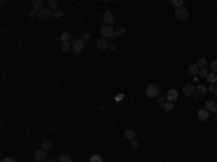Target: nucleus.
Listing matches in <instances>:
<instances>
[{"mask_svg": "<svg viewBox=\"0 0 217 162\" xmlns=\"http://www.w3.org/2000/svg\"><path fill=\"white\" fill-rule=\"evenodd\" d=\"M32 9H35V10H41V9H44V3L41 1V0H33L32 1Z\"/></svg>", "mask_w": 217, "mask_h": 162, "instance_id": "2eb2a0df", "label": "nucleus"}, {"mask_svg": "<svg viewBox=\"0 0 217 162\" xmlns=\"http://www.w3.org/2000/svg\"><path fill=\"white\" fill-rule=\"evenodd\" d=\"M198 75L200 77H207L209 75V71H207V68L204 67V68H200V71H198Z\"/></svg>", "mask_w": 217, "mask_h": 162, "instance_id": "c85d7f7f", "label": "nucleus"}, {"mask_svg": "<svg viewBox=\"0 0 217 162\" xmlns=\"http://www.w3.org/2000/svg\"><path fill=\"white\" fill-rule=\"evenodd\" d=\"M97 48H98V49H107V48H109V42H107V39L100 38V39L97 41Z\"/></svg>", "mask_w": 217, "mask_h": 162, "instance_id": "ddd939ff", "label": "nucleus"}, {"mask_svg": "<svg viewBox=\"0 0 217 162\" xmlns=\"http://www.w3.org/2000/svg\"><path fill=\"white\" fill-rule=\"evenodd\" d=\"M172 4H174V6H177V9L184 7V1H182V0H172Z\"/></svg>", "mask_w": 217, "mask_h": 162, "instance_id": "cd10ccee", "label": "nucleus"}, {"mask_svg": "<svg viewBox=\"0 0 217 162\" xmlns=\"http://www.w3.org/2000/svg\"><path fill=\"white\" fill-rule=\"evenodd\" d=\"M207 91H209V87H206V86H203V84H198V86H197V93L206 94Z\"/></svg>", "mask_w": 217, "mask_h": 162, "instance_id": "4be33fe9", "label": "nucleus"}, {"mask_svg": "<svg viewBox=\"0 0 217 162\" xmlns=\"http://www.w3.org/2000/svg\"><path fill=\"white\" fill-rule=\"evenodd\" d=\"M123 97H124V94H119V96H117V97H116V100H117V101H119V100H122V98H123Z\"/></svg>", "mask_w": 217, "mask_h": 162, "instance_id": "4c0bfd02", "label": "nucleus"}, {"mask_svg": "<svg viewBox=\"0 0 217 162\" xmlns=\"http://www.w3.org/2000/svg\"><path fill=\"white\" fill-rule=\"evenodd\" d=\"M51 148H52V142L48 140V139H44V140H42V149L47 152V151H49Z\"/></svg>", "mask_w": 217, "mask_h": 162, "instance_id": "6ab92c4d", "label": "nucleus"}, {"mask_svg": "<svg viewBox=\"0 0 217 162\" xmlns=\"http://www.w3.org/2000/svg\"><path fill=\"white\" fill-rule=\"evenodd\" d=\"M162 109H164L165 112H172V109H174V104H172V103H169V101H167V103L162 106Z\"/></svg>", "mask_w": 217, "mask_h": 162, "instance_id": "393cba45", "label": "nucleus"}, {"mask_svg": "<svg viewBox=\"0 0 217 162\" xmlns=\"http://www.w3.org/2000/svg\"><path fill=\"white\" fill-rule=\"evenodd\" d=\"M70 49H72L71 42H62V44H61V51H62V52H68Z\"/></svg>", "mask_w": 217, "mask_h": 162, "instance_id": "aec40b11", "label": "nucleus"}, {"mask_svg": "<svg viewBox=\"0 0 217 162\" xmlns=\"http://www.w3.org/2000/svg\"><path fill=\"white\" fill-rule=\"evenodd\" d=\"M206 78H207V81H209L210 84H216V81H217V74H216V72H209V75H207Z\"/></svg>", "mask_w": 217, "mask_h": 162, "instance_id": "dca6fc26", "label": "nucleus"}, {"mask_svg": "<svg viewBox=\"0 0 217 162\" xmlns=\"http://www.w3.org/2000/svg\"><path fill=\"white\" fill-rule=\"evenodd\" d=\"M44 162H54L52 159H48V161H44Z\"/></svg>", "mask_w": 217, "mask_h": 162, "instance_id": "ea45409f", "label": "nucleus"}, {"mask_svg": "<svg viewBox=\"0 0 217 162\" xmlns=\"http://www.w3.org/2000/svg\"><path fill=\"white\" fill-rule=\"evenodd\" d=\"M52 15H54V12H52L49 7H44V9H41V10L38 12V18H39L41 21H49V19L52 18Z\"/></svg>", "mask_w": 217, "mask_h": 162, "instance_id": "20e7f679", "label": "nucleus"}, {"mask_svg": "<svg viewBox=\"0 0 217 162\" xmlns=\"http://www.w3.org/2000/svg\"><path fill=\"white\" fill-rule=\"evenodd\" d=\"M59 162H72V158L68 155H61L59 156Z\"/></svg>", "mask_w": 217, "mask_h": 162, "instance_id": "bb28decb", "label": "nucleus"}, {"mask_svg": "<svg viewBox=\"0 0 217 162\" xmlns=\"http://www.w3.org/2000/svg\"><path fill=\"white\" fill-rule=\"evenodd\" d=\"M206 110L210 113H216L217 112V103L214 100H207L206 101Z\"/></svg>", "mask_w": 217, "mask_h": 162, "instance_id": "1a4fd4ad", "label": "nucleus"}, {"mask_svg": "<svg viewBox=\"0 0 217 162\" xmlns=\"http://www.w3.org/2000/svg\"><path fill=\"white\" fill-rule=\"evenodd\" d=\"M29 16H30L32 19L38 18V10H35V9H30V12H29Z\"/></svg>", "mask_w": 217, "mask_h": 162, "instance_id": "473e14b6", "label": "nucleus"}, {"mask_svg": "<svg viewBox=\"0 0 217 162\" xmlns=\"http://www.w3.org/2000/svg\"><path fill=\"white\" fill-rule=\"evenodd\" d=\"M115 22H117V19L113 16V13H112L110 10L104 12V15H103V23H104V25H107V26H112Z\"/></svg>", "mask_w": 217, "mask_h": 162, "instance_id": "39448f33", "label": "nucleus"}, {"mask_svg": "<svg viewBox=\"0 0 217 162\" xmlns=\"http://www.w3.org/2000/svg\"><path fill=\"white\" fill-rule=\"evenodd\" d=\"M90 39H91V35H90V33H84V35H83V41H84V42H88Z\"/></svg>", "mask_w": 217, "mask_h": 162, "instance_id": "72a5a7b5", "label": "nucleus"}, {"mask_svg": "<svg viewBox=\"0 0 217 162\" xmlns=\"http://www.w3.org/2000/svg\"><path fill=\"white\" fill-rule=\"evenodd\" d=\"M54 16H55V19H61V18L64 16V12H62L61 9H57V10L54 12Z\"/></svg>", "mask_w": 217, "mask_h": 162, "instance_id": "a878e982", "label": "nucleus"}, {"mask_svg": "<svg viewBox=\"0 0 217 162\" xmlns=\"http://www.w3.org/2000/svg\"><path fill=\"white\" fill-rule=\"evenodd\" d=\"M165 103H167V97H162V96H159V97H158V104H159V106H164Z\"/></svg>", "mask_w": 217, "mask_h": 162, "instance_id": "c756f323", "label": "nucleus"}, {"mask_svg": "<svg viewBox=\"0 0 217 162\" xmlns=\"http://www.w3.org/2000/svg\"><path fill=\"white\" fill-rule=\"evenodd\" d=\"M72 35H70L68 32H62L61 33V42H71Z\"/></svg>", "mask_w": 217, "mask_h": 162, "instance_id": "f3484780", "label": "nucleus"}, {"mask_svg": "<svg viewBox=\"0 0 217 162\" xmlns=\"http://www.w3.org/2000/svg\"><path fill=\"white\" fill-rule=\"evenodd\" d=\"M182 93H184L185 96H188V97H190V96H194V94L197 93V87H195L194 84H185Z\"/></svg>", "mask_w": 217, "mask_h": 162, "instance_id": "6e6552de", "label": "nucleus"}, {"mask_svg": "<svg viewBox=\"0 0 217 162\" xmlns=\"http://www.w3.org/2000/svg\"><path fill=\"white\" fill-rule=\"evenodd\" d=\"M175 18L182 23L187 22V21H188V12H187V9H185V7L177 9V10H175Z\"/></svg>", "mask_w": 217, "mask_h": 162, "instance_id": "7ed1b4c3", "label": "nucleus"}, {"mask_svg": "<svg viewBox=\"0 0 217 162\" xmlns=\"http://www.w3.org/2000/svg\"><path fill=\"white\" fill-rule=\"evenodd\" d=\"M48 7L51 9V10H52V9H55V10H57V9H58V0H49V1H48Z\"/></svg>", "mask_w": 217, "mask_h": 162, "instance_id": "5701e85b", "label": "nucleus"}, {"mask_svg": "<svg viewBox=\"0 0 217 162\" xmlns=\"http://www.w3.org/2000/svg\"><path fill=\"white\" fill-rule=\"evenodd\" d=\"M109 49H110V51H116V49H117V45L112 44V45H109Z\"/></svg>", "mask_w": 217, "mask_h": 162, "instance_id": "e433bc0d", "label": "nucleus"}, {"mask_svg": "<svg viewBox=\"0 0 217 162\" xmlns=\"http://www.w3.org/2000/svg\"><path fill=\"white\" fill-rule=\"evenodd\" d=\"M90 162H103V158H101V155H98V154H94V155H91V158H90Z\"/></svg>", "mask_w": 217, "mask_h": 162, "instance_id": "b1692460", "label": "nucleus"}, {"mask_svg": "<svg viewBox=\"0 0 217 162\" xmlns=\"http://www.w3.org/2000/svg\"><path fill=\"white\" fill-rule=\"evenodd\" d=\"M45 158H47V152H45L44 149H39V151H36V152H35V161H36V162L47 161Z\"/></svg>", "mask_w": 217, "mask_h": 162, "instance_id": "9d476101", "label": "nucleus"}, {"mask_svg": "<svg viewBox=\"0 0 217 162\" xmlns=\"http://www.w3.org/2000/svg\"><path fill=\"white\" fill-rule=\"evenodd\" d=\"M115 29H113V26H107V25H103L101 28H100V33H101V36L104 38V39H107V38H113L115 36Z\"/></svg>", "mask_w": 217, "mask_h": 162, "instance_id": "f03ea898", "label": "nucleus"}, {"mask_svg": "<svg viewBox=\"0 0 217 162\" xmlns=\"http://www.w3.org/2000/svg\"><path fill=\"white\" fill-rule=\"evenodd\" d=\"M124 139H127V140H135L136 139V132L135 130H132V129H127V130H124Z\"/></svg>", "mask_w": 217, "mask_h": 162, "instance_id": "f8f14e48", "label": "nucleus"}, {"mask_svg": "<svg viewBox=\"0 0 217 162\" xmlns=\"http://www.w3.org/2000/svg\"><path fill=\"white\" fill-rule=\"evenodd\" d=\"M1 162H16L13 158H4V159H1Z\"/></svg>", "mask_w": 217, "mask_h": 162, "instance_id": "c9c22d12", "label": "nucleus"}, {"mask_svg": "<svg viewBox=\"0 0 217 162\" xmlns=\"http://www.w3.org/2000/svg\"><path fill=\"white\" fill-rule=\"evenodd\" d=\"M84 46H86V42H84L83 39H77V41L72 44V51H74L75 54H80V52H83Z\"/></svg>", "mask_w": 217, "mask_h": 162, "instance_id": "423d86ee", "label": "nucleus"}, {"mask_svg": "<svg viewBox=\"0 0 217 162\" xmlns=\"http://www.w3.org/2000/svg\"><path fill=\"white\" fill-rule=\"evenodd\" d=\"M124 35H126V29L122 28V26H119V28L116 29V32H115V36H124Z\"/></svg>", "mask_w": 217, "mask_h": 162, "instance_id": "412c9836", "label": "nucleus"}, {"mask_svg": "<svg viewBox=\"0 0 217 162\" xmlns=\"http://www.w3.org/2000/svg\"><path fill=\"white\" fill-rule=\"evenodd\" d=\"M210 67H211V69H213V72H216L217 74V59H213V61H211Z\"/></svg>", "mask_w": 217, "mask_h": 162, "instance_id": "2f4dec72", "label": "nucleus"}, {"mask_svg": "<svg viewBox=\"0 0 217 162\" xmlns=\"http://www.w3.org/2000/svg\"><path fill=\"white\" fill-rule=\"evenodd\" d=\"M198 71H200V68H198L195 64H191V65L188 67V69H187V72H188L190 75H194V77L198 75Z\"/></svg>", "mask_w": 217, "mask_h": 162, "instance_id": "4468645a", "label": "nucleus"}, {"mask_svg": "<svg viewBox=\"0 0 217 162\" xmlns=\"http://www.w3.org/2000/svg\"><path fill=\"white\" fill-rule=\"evenodd\" d=\"M145 94L149 97V98H155V97H159L161 96V87L158 84H149L145 90Z\"/></svg>", "mask_w": 217, "mask_h": 162, "instance_id": "f257e3e1", "label": "nucleus"}, {"mask_svg": "<svg viewBox=\"0 0 217 162\" xmlns=\"http://www.w3.org/2000/svg\"><path fill=\"white\" fill-rule=\"evenodd\" d=\"M197 117H198V120H201V122H206V120L210 117V112H207L206 109H203V110H200V112L197 113Z\"/></svg>", "mask_w": 217, "mask_h": 162, "instance_id": "9b49d317", "label": "nucleus"}, {"mask_svg": "<svg viewBox=\"0 0 217 162\" xmlns=\"http://www.w3.org/2000/svg\"><path fill=\"white\" fill-rule=\"evenodd\" d=\"M209 90L213 93V94L217 96V84H210V86H209Z\"/></svg>", "mask_w": 217, "mask_h": 162, "instance_id": "7c9ffc66", "label": "nucleus"}, {"mask_svg": "<svg viewBox=\"0 0 217 162\" xmlns=\"http://www.w3.org/2000/svg\"><path fill=\"white\" fill-rule=\"evenodd\" d=\"M130 148H132V149H138V148H139V143H138L136 140H132V142H130Z\"/></svg>", "mask_w": 217, "mask_h": 162, "instance_id": "f704fd0d", "label": "nucleus"}, {"mask_svg": "<svg viewBox=\"0 0 217 162\" xmlns=\"http://www.w3.org/2000/svg\"><path fill=\"white\" fill-rule=\"evenodd\" d=\"M213 119H214V120L217 122V113H214V116H213Z\"/></svg>", "mask_w": 217, "mask_h": 162, "instance_id": "58836bf2", "label": "nucleus"}, {"mask_svg": "<svg viewBox=\"0 0 217 162\" xmlns=\"http://www.w3.org/2000/svg\"><path fill=\"white\" fill-rule=\"evenodd\" d=\"M206 64H207V61H206V58H204V57H200V58H197V62H195V65H197L198 68H204V67H206Z\"/></svg>", "mask_w": 217, "mask_h": 162, "instance_id": "a211bd4d", "label": "nucleus"}, {"mask_svg": "<svg viewBox=\"0 0 217 162\" xmlns=\"http://www.w3.org/2000/svg\"><path fill=\"white\" fill-rule=\"evenodd\" d=\"M165 97H167V100H168L169 103L177 101V100H178V90H177V88H169Z\"/></svg>", "mask_w": 217, "mask_h": 162, "instance_id": "0eeeda50", "label": "nucleus"}]
</instances>
